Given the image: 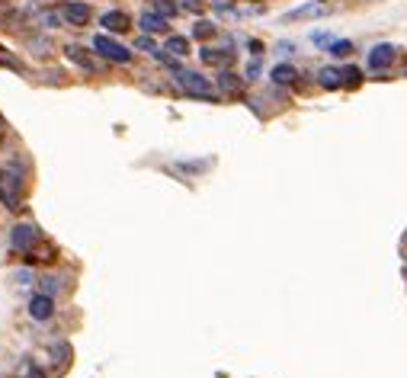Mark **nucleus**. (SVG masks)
I'll list each match as a JSON object with an SVG mask.
<instances>
[{
    "instance_id": "nucleus-3",
    "label": "nucleus",
    "mask_w": 407,
    "mask_h": 378,
    "mask_svg": "<svg viewBox=\"0 0 407 378\" xmlns=\"http://www.w3.org/2000/svg\"><path fill=\"white\" fill-rule=\"evenodd\" d=\"M39 241H42V234H39L36 225H16L10 231V247L20 250V253H32Z\"/></svg>"
},
{
    "instance_id": "nucleus-15",
    "label": "nucleus",
    "mask_w": 407,
    "mask_h": 378,
    "mask_svg": "<svg viewBox=\"0 0 407 378\" xmlns=\"http://www.w3.org/2000/svg\"><path fill=\"white\" fill-rule=\"evenodd\" d=\"M219 87L225 93H241V80H237V74H231V71H225V74L219 77Z\"/></svg>"
},
{
    "instance_id": "nucleus-14",
    "label": "nucleus",
    "mask_w": 407,
    "mask_h": 378,
    "mask_svg": "<svg viewBox=\"0 0 407 378\" xmlns=\"http://www.w3.org/2000/svg\"><path fill=\"white\" fill-rule=\"evenodd\" d=\"M270 77H273V80H276V83H282V87H286V83H295V77H298V71H295L292 64H276Z\"/></svg>"
},
{
    "instance_id": "nucleus-4",
    "label": "nucleus",
    "mask_w": 407,
    "mask_h": 378,
    "mask_svg": "<svg viewBox=\"0 0 407 378\" xmlns=\"http://www.w3.org/2000/svg\"><path fill=\"white\" fill-rule=\"evenodd\" d=\"M93 48H97L103 58H109V61H119V64H128L132 61V52L128 48H122L116 38H109V36H97L93 38Z\"/></svg>"
},
{
    "instance_id": "nucleus-5",
    "label": "nucleus",
    "mask_w": 407,
    "mask_h": 378,
    "mask_svg": "<svg viewBox=\"0 0 407 378\" xmlns=\"http://www.w3.org/2000/svg\"><path fill=\"white\" fill-rule=\"evenodd\" d=\"M394 55H398V48L388 46V42H382V46H375L369 52V68L372 71H385V68H392V61Z\"/></svg>"
},
{
    "instance_id": "nucleus-12",
    "label": "nucleus",
    "mask_w": 407,
    "mask_h": 378,
    "mask_svg": "<svg viewBox=\"0 0 407 378\" xmlns=\"http://www.w3.org/2000/svg\"><path fill=\"white\" fill-rule=\"evenodd\" d=\"M317 80H321V87H327V90H337V87H343V80H340V71L337 68H321V71H317Z\"/></svg>"
},
{
    "instance_id": "nucleus-17",
    "label": "nucleus",
    "mask_w": 407,
    "mask_h": 378,
    "mask_svg": "<svg viewBox=\"0 0 407 378\" xmlns=\"http://www.w3.org/2000/svg\"><path fill=\"white\" fill-rule=\"evenodd\" d=\"M350 52H353V42H347V38H340V42H331V55H333V58H347Z\"/></svg>"
},
{
    "instance_id": "nucleus-7",
    "label": "nucleus",
    "mask_w": 407,
    "mask_h": 378,
    "mask_svg": "<svg viewBox=\"0 0 407 378\" xmlns=\"http://www.w3.org/2000/svg\"><path fill=\"white\" fill-rule=\"evenodd\" d=\"M99 23H103L109 32L132 29V20H128V13H122V10H109V13H103V20H99Z\"/></svg>"
},
{
    "instance_id": "nucleus-10",
    "label": "nucleus",
    "mask_w": 407,
    "mask_h": 378,
    "mask_svg": "<svg viewBox=\"0 0 407 378\" xmlns=\"http://www.w3.org/2000/svg\"><path fill=\"white\" fill-rule=\"evenodd\" d=\"M142 29L144 32H160V29H167V16H160L158 10H148V13H142Z\"/></svg>"
},
{
    "instance_id": "nucleus-6",
    "label": "nucleus",
    "mask_w": 407,
    "mask_h": 378,
    "mask_svg": "<svg viewBox=\"0 0 407 378\" xmlns=\"http://www.w3.org/2000/svg\"><path fill=\"white\" fill-rule=\"evenodd\" d=\"M29 314H32V321H48L55 314V298L52 295H32Z\"/></svg>"
},
{
    "instance_id": "nucleus-25",
    "label": "nucleus",
    "mask_w": 407,
    "mask_h": 378,
    "mask_svg": "<svg viewBox=\"0 0 407 378\" xmlns=\"http://www.w3.org/2000/svg\"><path fill=\"white\" fill-rule=\"evenodd\" d=\"M315 42H317V46H327V42H331V36H327V32H315Z\"/></svg>"
},
{
    "instance_id": "nucleus-26",
    "label": "nucleus",
    "mask_w": 407,
    "mask_h": 378,
    "mask_svg": "<svg viewBox=\"0 0 407 378\" xmlns=\"http://www.w3.org/2000/svg\"><path fill=\"white\" fill-rule=\"evenodd\" d=\"M0 141H4V129H0Z\"/></svg>"
},
{
    "instance_id": "nucleus-22",
    "label": "nucleus",
    "mask_w": 407,
    "mask_h": 378,
    "mask_svg": "<svg viewBox=\"0 0 407 378\" xmlns=\"http://www.w3.org/2000/svg\"><path fill=\"white\" fill-rule=\"evenodd\" d=\"M247 77H250V80H256V77H260V61H254V64H247Z\"/></svg>"
},
{
    "instance_id": "nucleus-8",
    "label": "nucleus",
    "mask_w": 407,
    "mask_h": 378,
    "mask_svg": "<svg viewBox=\"0 0 407 378\" xmlns=\"http://www.w3.org/2000/svg\"><path fill=\"white\" fill-rule=\"evenodd\" d=\"M202 61L205 64H215V68H225L234 61V52L231 48H202Z\"/></svg>"
},
{
    "instance_id": "nucleus-21",
    "label": "nucleus",
    "mask_w": 407,
    "mask_h": 378,
    "mask_svg": "<svg viewBox=\"0 0 407 378\" xmlns=\"http://www.w3.org/2000/svg\"><path fill=\"white\" fill-rule=\"evenodd\" d=\"M55 288H58V279H55V276H46V279H42V295H52Z\"/></svg>"
},
{
    "instance_id": "nucleus-20",
    "label": "nucleus",
    "mask_w": 407,
    "mask_h": 378,
    "mask_svg": "<svg viewBox=\"0 0 407 378\" xmlns=\"http://www.w3.org/2000/svg\"><path fill=\"white\" fill-rule=\"evenodd\" d=\"M151 10H158L160 16H174V13H177V7H170L167 0H154V7H151Z\"/></svg>"
},
{
    "instance_id": "nucleus-11",
    "label": "nucleus",
    "mask_w": 407,
    "mask_h": 378,
    "mask_svg": "<svg viewBox=\"0 0 407 378\" xmlns=\"http://www.w3.org/2000/svg\"><path fill=\"white\" fill-rule=\"evenodd\" d=\"M164 52H170L174 58H183V55H189V38L186 36H170L164 42Z\"/></svg>"
},
{
    "instance_id": "nucleus-1",
    "label": "nucleus",
    "mask_w": 407,
    "mask_h": 378,
    "mask_svg": "<svg viewBox=\"0 0 407 378\" xmlns=\"http://www.w3.org/2000/svg\"><path fill=\"white\" fill-rule=\"evenodd\" d=\"M177 83H180V90L186 97H196V99H219V90L212 87V80H205L202 74L196 71H180L177 74Z\"/></svg>"
},
{
    "instance_id": "nucleus-13",
    "label": "nucleus",
    "mask_w": 407,
    "mask_h": 378,
    "mask_svg": "<svg viewBox=\"0 0 407 378\" xmlns=\"http://www.w3.org/2000/svg\"><path fill=\"white\" fill-rule=\"evenodd\" d=\"M324 13H327V7H321V4H305V7L292 10L286 20H308V16H324Z\"/></svg>"
},
{
    "instance_id": "nucleus-19",
    "label": "nucleus",
    "mask_w": 407,
    "mask_h": 378,
    "mask_svg": "<svg viewBox=\"0 0 407 378\" xmlns=\"http://www.w3.org/2000/svg\"><path fill=\"white\" fill-rule=\"evenodd\" d=\"M193 36H196V38H209V36H215V26L205 23V20H199L196 29H193Z\"/></svg>"
},
{
    "instance_id": "nucleus-23",
    "label": "nucleus",
    "mask_w": 407,
    "mask_h": 378,
    "mask_svg": "<svg viewBox=\"0 0 407 378\" xmlns=\"http://www.w3.org/2000/svg\"><path fill=\"white\" fill-rule=\"evenodd\" d=\"M135 46L142 48V52H154V42H151V38H138Z\"/></svg>"
},
{
    "instance_id": "nucleus-9",
    "label": "nucleus",
    "mask_w": 407,
    "mask_h": 378,
    "mask_svg": "<svg viewBox=\"0 0 407 378\" xmlns=\"http://www.w3.org/2000/svg\"><path fill=\"white\" fill-rule=\"evenodd\" d=\"M64 20H68L71 26H83L87 20H90V7H83V4H68V7H64Z\"/></svg>"
},
{
    "instance_id": "nucleus-18",
    "label": "nucleus",
    "mask_w": 407,
    "mask_h": 378,
    "mask_svg": "<svg viewBox=\"0 0 407 378\" xmlns=\"http://www.w3.org/2000/svg\"><path fill=\"white\" fill-rule=\"evenodd\" d=\"M20 378H46V375H42V369H39L32 359H26V363L20 365Z\"/></svg>"
},
{
    "instance_id": "nucleus-16",
    "label": "nucleus",
    "mask_w": 407,
    "mask_h": 378,
    "mask_svg": "<svg viewBox=\"0 0 407 378\" xmlns=\"http://www.w3.org/2000/svg\"><path fill=\"white\" fill-rule=\"evenodd\" d=\"M340 80H343V87H359L362 71L359 68H343L340 71Z\"/></svg>"
},
{
    "instance_id": "nucleus-24",
    "label": "nucleus",
    "mask_w": 407,
    "mask_h": 378,
    "mask_svg": "<svg viewBox=\"0 0 407 378\" xmlns=\"http://www.w3.org/2000/svg\"><path fill=\"white\" fill-rule=\"evenodd\" d=\"M46 26H61V16L58 13H46Z\"/></svg>"
},
{
    "instance_id": "nucleus-2",
    "label": "nucleus",
    "mask_w": 407,
    "mask_h": 378,
    "mask_svg": "<svg viewBox=\"0 0 407 378\" xmlns=\"http://www.w3.org/2000/svg\"><path fill=\"white\" fill-rule=\"evenodd\" d=\"M20 189H23V180H20V174L16 170H0V202L7 205L10 212H16V209H23L20 205Z\"/></svg>"
}]
</instances>
